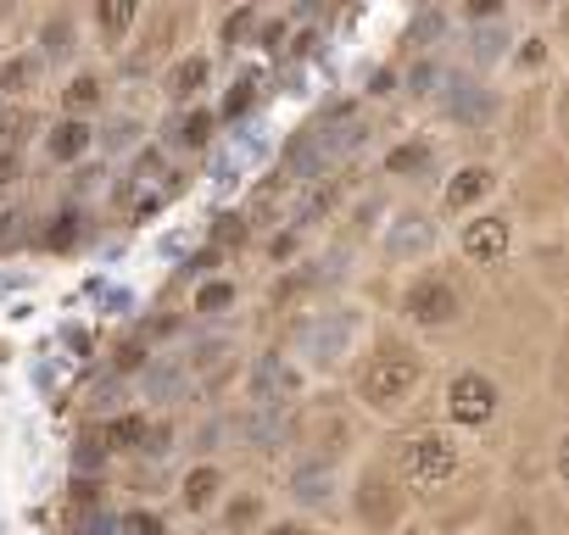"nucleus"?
I'll list each match as a JSON object with an SVG mask.
<instances>
[{
  "label": "nucleus",
  "mask_w": 569,
  "mask_h": 535,
  "mask_svg": "<svg viewBox=\"0 0 569 535\" xmlns=\"http://www.w3.org/2000/svg\"><path fill=\"white\" fill-rule=\"evenodd\" d=\"M386 463H391V480H397V485L441 491L447 480H458V468H463V446H458L452 435H441V430H408V435L391 441Z\"/></svg>",
  "instance_id": "f257e3e1"
},
{
  "label": "nucleus",
  "mask_w": 569,
  "mask_h": 535,
  "mask_svg": "<svg viewBox=\"0 0 569 535\" xmlns=\"http://www.w3.org/2000/svg\"><path fill=\"white\" fill-rule=\"evenodd\" d=\"M419 385H425V357L408 352V346H386V352H375V357L363 363V374H358V402H363L369 413L397 418L402 407H413Z\"/></svg>",
  "instance_id": "f03ea898"
},
{
  "label": "nucleus",
  "mask_w": 569,
  "mask_h": 535,
  "mask_svg": "<svg viewBox=\"0 0 569 535\" xmlns=\"http://www.w3.org/2000/svg\"><path fill=\"white\" fill-rule=\"evenodd\" d=\"M402 319L419 324V330H447L463 319V291L452 274H441V268H425V274L408 280L402 291Z\"/></svg>",
  "instance_id": "7ed1b4c3"
},
{
  "label": "nucleus",
  "mask_w": 569,
  "mask_h": 535,
  "mask_svg": "<svg viewBox=\"0 0 569 535\" xmlns=\"http://www.w3.org/2000/svg\"><path fill=\"white\" fill-rule=\"evenodd\" d=\"M358 335H363V313L358 307H330V313H319V319L302 324V352L319 369H341L352 357Z\"/></svg>",
  "instance_id": "20e7f679"
},
{
  "label": "nucleus",
  "mask_w": 569,
  "mask_h": 535,
  "mask_svg": "<svg viewBox=\"0 0 569 535\" xmlns=\"http://www.w3.org/2000/svg\"><path fill=\"white\" fill-rule=\"evenodd\" d=\"M497 413H502V391H497L491 374L458 369V374L447 380V418H452L458 430H486Z\"/></svg>",
  "instance_id": "39448f33"
},
{
  "label": "nucleus",
  "mask_w": 569,
  "mask_h": 535,
  "mask_svg": "<svg viewBox=\"0 0 569 535\" xmlns=\"http://www.w3.org/2000/svg\"><path fill=\"white\" fill-rule=\"evenodd\" d=\"M458 251H463V262H475V268H497V262L513 251V218H508V212H475V218L458 229Z\"/></svg>",
  "instance_id": "423d86ee"
},
{
  "label": "nucleus",
  "mask_w": 569,
  "mask_h": 535,
  "mask_svg": "<svg viewBox=\"0 0 569 535\" xmlns=\"http://www.w3.org/2000/svg\"><path fill=\"white\" fill-rule=\"evenodd\" d=\"M358 518L369 529H391L402 518V485L386 468H363L358 474Z\"/></svg>",
  "instance_id": "0eeeda50"
},
{
  "label": "nucleus",
  "mask_w": 569,
  "mask_h": 535,
  "mask_svg": "<svg viewBox=\"0 0 569 535\" xmlns=\"http://www.w3.org/2000/svg\"><path fill=\"white\" fill-rule=\"evenodd\" d=\"M430 245H436V223H430L425 212H402V218L391 223V234H386V256H391V262L425 256Z\"/></svg>",
  "instance_id": "6e6552de"
},
{
  "label": "nucleus",
  "mask_w": 569,
  "mask_h": 535,
  "mask_svg": "<svg viewBox=\"0 0 569 535\" xmlns=\"http://www.w3.org/2000/svg\"><path fill=\"white\" fill-rule=\"evenodd\" d=\"M491 190H497V173L475 162V168H458V173H452V184H447L441 206H447V212H458V206H469V201H480V195H491Z\"/></svg>",
  "instance_id": "1a4fd4ad"
},
{
  "label": "nucleus",
  "mask_w": 569,
  "mask_h": 535,
  "mask_svg": "<svg viewBox=\"0 0 569 535\" xmlns=\"http://www.w3.org/2000/svg\"><path fill=\"white\" fill-rule=\"evenodd\" d=\"M430 162V140H408V145H397L391 157H386V173H413V168H425Z\"/></svg>",
  "instance_id": "9d476101"
},
{
  "label": "nucleus",
  "mask_w": 569,
  "mask_h": 535,
  "mask_svg": "<svg viewBox=\"0 0 569 535\" xmlns=\"http://www.w3.org/2000/svg\"><path fill=\"white\" fill-rule=\"evenodd\" d=\"M552 468H558V480L569 485V430L558 435V446H552Z\"/></svg>",
  "instance_id": "9b49d317"
},
{
  "label": "nucleus",
  "mask_w": 569,
  "mask_h": 535,
  "mask_svg": "<svg viewBox=\"0 0 569 535\" xmlns=\"http://www.w3.org/2000/svg\"><path fill=\"white\" fill-rule=\"evenodd\" d=\"M262 535H308V524H268Z\"/></svg>",
  "instance_id": "f8f14e48"
}]
</instances>
